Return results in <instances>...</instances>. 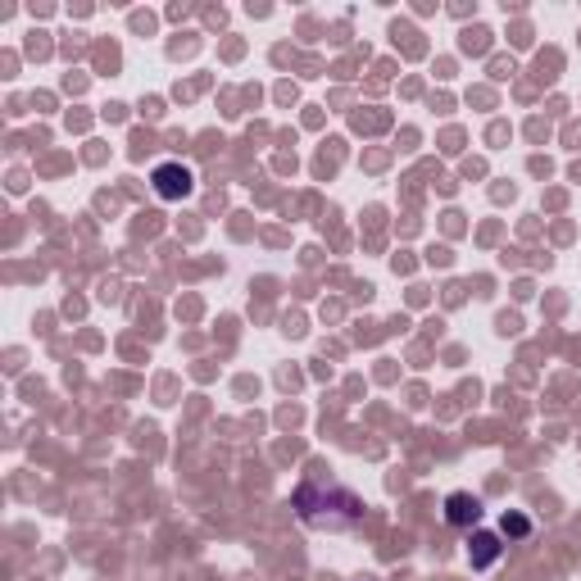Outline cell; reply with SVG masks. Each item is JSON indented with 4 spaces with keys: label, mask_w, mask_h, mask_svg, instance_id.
<instances>
[{
    "label": "cell",
    "mask_w": 581,
    "mask_h": 581,
    "mask_svg": "<svg viewBox=\"0 0 581 581\" xmlns=\"http://www.w3.org/2000/svg\"><path fill=\"white\" fill-rule=\"evenodd\" d=\"M477 550H468V559H473V568H486V563L495 559V554H500V541H495V536H477Z\"/></svg>",
    "instance_id": "cell-4"
},
{
    "label": "cell",
    "mask_w": 581,
    "mask_h": 581,
    "mask_svg": "<svg viewBox=\"0 0 581 581\" xmlns=\"http://www.w3.org/2000/svg\"><path fill=\"white\" fill-rule=\"evenodd\" d=\"M482 518V500L468 491H454L450 500H445V522L450 527H473V522Z\"/></svg>",
    "instance_id": "cell-3"
},
{
    "label": "cell",
    "mask_w": 581,
    "mask_h": 581,
    "mask_svg": "<svg viewBox=\"0 0 581 581\" xmlns=\"http://www.w3.org/2000/svg\"><path fill=\"white\" fill-rule=\"evenodd\" d=\"M291 504H296V513L305 522H318V518H332V513H341L345 522H355L364 518V500L350 491H341V486H318V482H300L296 495H291Z\"/></svg>",
    "instance_id": "cell-1"
},
{
    "label": "cell",
    "mask_w": 581,
    "mask_h": 581,
    "mask_svg": "<svg viewBox=\"0 0 581 581\" xmlns=\"http://www.w3.org/2000/svg\"><path fill=\"white\" fill-rule=\"evenodd\" d=\"M527 532H532V522L522 513H504V536H527Z\"/></svg>",
    "instance_id": "cell-5"
},
{
    "label": "cell",
    "mask_w": 581,
    "mask_h": 581,
    "mask_svg": "<svg viewBox=\"0 0 581 581\" xmlns=\"http://www.w3.org/2000/svg\"><path fill=\"white\" fill-rule=\"evenodd\" d=\"M150 182H155V196H159V200H187L191 191H196V173H191L187 164H178V159H168V164H155Z\"/></svg>",
    "instance_id": "cell-2"
}]
</instances>
